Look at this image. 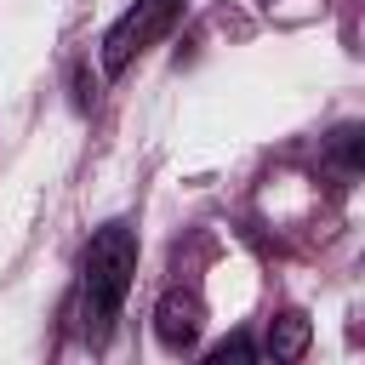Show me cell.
<instances>
[{"instance_id":"cell-4","label":"cell","mask_w":365,"mask_h":365,"mask_svg":"<svg viewBox=\"0 0 365 365\" xmlns=\"http://www.w3.org/2000/svg\"><path fill=\"white\" fill-rule=\"evenodd\" d=\"M308 336H314V325H308L302 314H279V319L268 325V354L291 365V359H302V354H308Z\"/></svg>"},{"instance_id":"cell-5","label":"cell","mask_w":365,"mask_h":365,"mask_svg":"<svg viewBox=\"0 0 365 365\" xmlns=\"http://www.w3.org/2000/svg\"><path fill=\"white\" fill-rule=\"evenodd\" d=\"M211 359H217V365H228V359H257V342H251V336H228Z\"/></svg>"},{"instance_id":"cell-6","label":"cell","mask_w":365,"mask_h":365,"mask_svg":"<svg viewBox=\"0 0 365 365\" xmlns=\"http://www.w3.org/2000/svg\"><path fill=\"white\" fill-rule=\"evenodd\" d=\"M336 160H342L348 171L359 165V131H354V125H342V131H336Z\"/></svg>"},{"instance_id":"cell-2","label":"cell","mask_w":365,"mask_h":365,"mask_svg":"<svg viewBox=\"0 0 365 365\" xmlns=\"http://www.w3.org/2000/svg\"><path fill=\"white\" fill-rule=\"evenodd\" d=\"M177 17H182V0H137V6H125L103 34V74H125L131 57H143Z\"/></svg>"},{"instance_id":"cell-1","label":"cell","mask_w":365,"mask_h":365,"mask_svg":"<svg viewBox=\"0 0 365 365\" xmlns=\"http://www.w3.org/2000/svg\"><path fill=\"white\" fill-rule=\"evenodd\" d=\"M131 274H137V228L131 222H103L86 245V268H80V325H86V342L103 348L120 308H125V291H131Z\"/></svg>"},{"instance_id":"cell-3","label":"cell","mask_w":365,"mask_h":365,"mask_svg":"<svg viewBox=\"0 0 365 365\" xmlns=\"http://www.w3.org/2000/svg\"><path fill=\"white\" fill-rule=\"evenodd\" d=\"M200 325H205L200 297H194L188 285H171V291L160 297V308H154V336H160L171 354H188V348L200 342Z\"/></svg>"}]
</instances>
